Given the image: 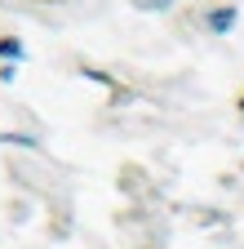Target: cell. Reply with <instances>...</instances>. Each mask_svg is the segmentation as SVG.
<instances>
[{"label": "cell", "mask_w": 244, "mask_h": 249, "mask_svg": "<svg viewBox=\"0 0 244 249\" xmlns=\"http://www.w3.org/2000/svg\"><path fill=\"white\" fill-rule=\"evenodd\" d=\"M133 5H138V9H151V14H156V9H169L173 0H133Z\"/></svg>", "instance_id": "cell-1"}, {"label": "cell", "mask_w": 244, "mask_h": 249, "mask_svg": "<svg viewBox=\"0 0 244 249\" xmlns=\"http://www.w3.org/2000/svg\"><path fill=\"white\" fill-rule=\"evenodd\" d=\"M231 18H235L231 9H222V14H213V27H218V31H227V27H231Z\"/></svg>", "instance_id": "cell-2"}]
</instances>
